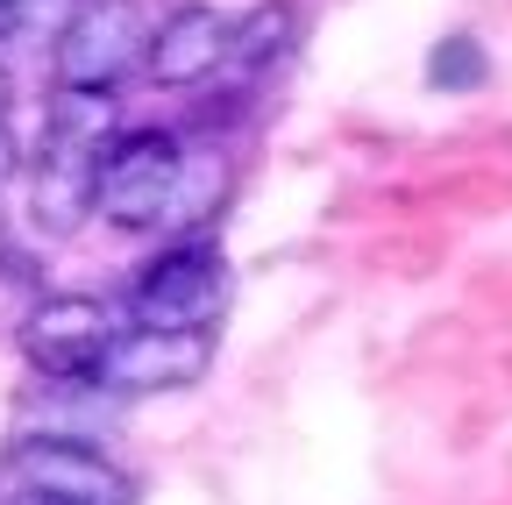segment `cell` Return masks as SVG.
Masks as SVG:
<instances>
[{"label":"cell","instance_id":"6","mask_svg":"<svg viewBox=\"0 0 512 505\" xmlns=\"http://www.w3.org/2000/svg\"><path fill=\"white\" fill-rule=\"evenodd\" d=\"M207 370H214V335L207 328H143L136 321L128 335H114L93 385H107L121 399H143V392H185Z\"/></svg>","mask_w":512,"mask_h":505},{"label":"cell","instance_id":"15","mask_svg":"<svg viewBox=\"0 0 512 505\" xmlns=\"http://www.w3.org/2000/svg\"><path fill=\"white\" fill-rule=\"evenodd\" d=\"M0 129H8V72H0Z\"/></svg>","mask_w":512,"mask_h":505},{"label":"cell","instance_id":"12","mask_svg":"<svg viewBox=\"0 0 512 505\" xmlns=\"http://www.w3.org/2000/svg\"><path fill=\"white\" fill-rule=\"evenodd\" d=\"M484 43L477 36H441L434 43V57H427V86H441V93H477L484 86Z\"/></svg>","mask_w":512,"mask_h":505},{"label":"cell","instance_id":"8","mask_svg":"<svg viewBox=\"0 0 512 505\" xmlns=\"http://www.w3.org/2000/svg\"><path fill=\"white\" fill-rule=\"evenodd\" d=\"M36 221L43 228H79V221H93V207H100V150H79V143H50L43 136V150H36Z\"/></svg>","mask_w":512,"mask_h":505},{"label":"cell","instance_id":"4","mask_svg":"<svg viewBox=\"0 0 512 505\" xmlns=\"http://www.w3.org/2000/svg\"><path fill=\"white\" fill-rule=\"evenodd\" d=\"M15 484L36 498H64V505H136V477H128L100 441L86 434H36L15 449Z\"/></svg>","mask_w":512,"mask_h":505},{"label":"cell","instance_id":"13","mask_svg":"<svg viewBox=\"0 0 512 505\" xmlns=\"http://www.w3.org/2000/svg\"><path fill=\"white\" fill-rule=\"evenodd\" d=\"M15 171H22V150H15V136H8V129H0V200H8Z\"/></svg>","mask_w":512,"mask_h":505},{"label":"cell","instance_id":"2","mask_svg":"<svg viewBox=\"0 0 512 505\" xmlns=\"http://www.w3.org/2000/svg\"><path fill=\"white\" fill-rule=\"evenodd\" d=\"M114 349V313L93 292H43L22 313V356L50 385H93Z\"/></svg>","mask_w":512,"mask_h":505},{"label":"cell","instance_id":"9","mask_svg":"<svg viewBox=\"0 0 512 505\" xmlns=\"http://www.w3.org/2000/svg\"><path fill=\"white\" fill-rule=\"evenodd\" d=\"M43 136L107 157L114 136H121V107H114L107 86H57V93H50V114H43Z\"/></svg>","mask_w":512,"mask_h":505},{"label":"cell","instance_id":"3","mask_svg":"<svg viewBox=\"0 0 512 505\" xmlns=\"http://www.w3.org/2000/svg\"><path fill=\"white\" fill-rule=\"evenodd\" d=\"M178 164L185 143L171 129H128L114 136V150L100 157V221L114 228H164V207L178 193Z\"/></svg>","mask_w":512,"mask_h":505},{"label":"cell","instance_id":"11","mask_svg":"<svg viewBox=\"0 0 512 505\" xmlns=\"http://www.w3.org/2000/svg\"><path fill=\"white\" fill-rule=\"evenodd\" d=\"M292 36H299V8H292V0H264V8H249L235 22L221 72H264V65H278V57L292 50Z\"/></svg>","mask_w":512,"mask_h":505},{"label":"cell","instance_id":"1","mask_svg":"<svg viewBox=\"0 0 512 505\" xmlns=\"http://www.w3.org/2000/svg\"><path fill=\"white\" fill-rule=\"evenodd\" d=\"M150 36L157 29L136 0H72L50 72H57V86H107L114 93L136 65H150Z\"/></svg>","mask_w":512,"mask_h":505},{"label":"cell","instance_id":"7","mask_svg":"<svg viewBox=\"0 0 512 505\" xmlns=\"http://www.w3.org/2000/svg\"><path fill=\"white\" fill-rule=\"evenodd\" d=\"M228 36H235V22H228L221 8L185 0V8H171V15L157 22L143 72H150L157 86H200V79H214V72L228 65Z\"/></svg>","mask_w":512,"mask_h":505},{"label":"cell","instance_id":"10","mask_svg":"<svg viewBox=\"0 0 512 505\" xmlns=\"http://www.w3.org/2000/svg\"><path fill=\"white\" fill-rule=\"evenodd\" d=\"M221 200H228V150H214V143H200V150H185V164H178V193H171V207H164V228H207L214 214H221Z\"/></svg>","mask_w":512,"mask_h":505},{"label":"cell","instance_id":"5","mask_svg":"<svg viewBox=\"0 0 512 505\" xmlns=\"http://www.w3.org/2000/svg\"><path fill=\"white\" fill-rule=\"evenodd\" d=\"M221 292H228L221 249L200 242V235H185V242L164 249L157 264H143V278H136V321L143 328H207L221 313Z\"/></svg>","mask_w":512,"mask_h":505},{"label":"cell","instance_id":"16","mask_svg":"<svg viewBox=\"0 0 512 505\" xmlns=\"http://www.w3.org/2000/svg\"><path fill=\"white\" fill-rule=\"evenodd\" d=\"M22 505H64V498H36V491H22Z\"/></svg>","mask_w":512,"mask_h":505},{"label":"cell","instance_id":"14","mask_svg":"<svg viewBox=\"0 0 512 505\" xmlns=\"http://www.w3.org/2000/svg\"><path fill=\"white\" fill-rule=\"evenodd\" d=\"M22 8H29V0H0V36H15V29H22Z\"/></svg>","mask_w":512,"mask_h":505}]
</instances>
